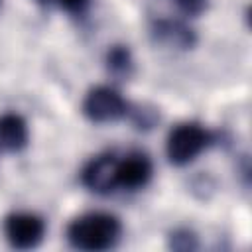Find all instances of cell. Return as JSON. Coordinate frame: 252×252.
I'll use <instances>...</instances> for the list:
<instances>
[{"label":"cell","mask_w":252,"mask_h":252,"mask_svg":"<svg viewBox=\"0 0 252 252\" xmlns=\"http://www.w3.org/2000/svg\"><path fill=\"white\" fill-rule=\"evenodd\" d=\"M30 130L24 116L16 112H6L0 116V150L2 152H20L28 146Z\"/></svg>","instance_id":"8"},{"label":"cell","mask_w":252,"mask_h":252,"mask_svg":"<svg viewBox=\"0 0 252 252\" xmlns=\"http://www.w3.org/2000/svg\"><path fill=\"white\" fill-rule=\"evenodd\" d=\"M177 6L187 16H199L207 8V0H177Z\"/></svg>","instance_id":"13"},{"label":"cell","mask_w":252,"mask_h":252,"mask_svg":"<svg viewBox=\"0 0 252 252\" xmlns=\"http://www.w3.org/2000/svg\"><path fill=\"white\" fill-rule=\"evenodd\" d=\"M152 35L158 43L167 45V47H175V49H191L197 41L195 32L189 26H185L179 20H171V18L154 20Z\"/></svg>","instance_id":"7"},{"label":"cell","mask_w":252,"mask_h":252,"mask_svg":"<svg viewBox=\"0 0 252 252\" xmlns=\"http://www.w3.org/2000/svg\"><path fill=\"white\" fill-rule=\"evenodd\" d=\"M130 104L124 96L106 85H98L91 89L83 100V114L94 124H108L128 116Z\"/></svg>","instance_id":"3"},{"label":"cell","mask_w":252,"mask_h":252,"mask_svg":"<svg viewBox=\"0 0 252 252\" xmlns=\"http://www.w3.org/2000/svg\"><path fill=\"white\" fill-rule=\"evenodd\" d=\"M128 114L132 116V122L138 126V128H152L154 122L158 120V112L156 110H150V108H132L128 110Z\"/></svg>","instance_id":"12"},{"label":"cell","mask_w":252,"mask_h":252,"mask_svg":"<svg viewBox=\"0 0 252 252\" xmlns=\"http://www.w3.org/2000/svg\"><path fill=\"white\" fill-rule=\"evenodd\" d=\"M4 236L16 250H32L45 236V222L33 213H12L4 219Z\"/></svg>","instance_id":"4"},{"label":"cell","mask_w":252,"mask_h":252,"mask_svg":"<svg viewBox=\"0 0 252 252\" xmlns=\"http://www.w3.org/2000/svg\"><path fill=\"white\" fill-rule=\"evenodd\" d=\"M116 165H118V158L112 152L93 158L81 171L83 185L98 195H106V193L114 191L118 187L116 185Z\"/></svg>","instance_id":"5"},{"label":"cell","mask_w":252,"mask_h":252,"mask_svg":"<svg viewBox=\"0 0 252 252\" xmlns=\"http://www.w3.org/2000/svg\"><path fill=\"white\" fill-rule=\"evenodd\" d=\"M215 142V134L197 122L177 124L165 140V154L173 165L191 163L203 150Z\"/></svg>","instance_id":"2"},{"label":"cell","mask_w":252,"mask_h":252,"mask_svg":"<svg viewBox=\"0 0 252 252\" xmlns=\"http://www.w3.org/2000/svg\"><path fill=\"white\" fill-rule=\"evenodd\" d=\"M122 234V222L110 213H87L67 226V240L73 248L102 252L114 248Z\"/></svg>","instance_id":"1"},{"label":"cell","mask_w":252,"mask_h":252,"mask_svg":"<svg viewBox=\"0 0 252 252\" xmlns=\"http://www.w3.org/2000/svg\"><path fill=\"white\" fill-rule=\"evenodd\" d=\"M106 67L114 77H130L134 69L130 49L126 45H112L106 53Z\"/></svg>","instance_id":"9"},{"label":"cell","mask_w":252,"mask_h":252,"mask_svg":"<svg viewBox=\"0 0 252 252\" xmlns=\"http://www.w3.org/2000/svg\"><path fill=\"white\" fill-rule=\"evenodd\" d=\"M37 2L43 4V6L59 8V10H63L67 14H73V16H81L87 10L91 0H37Z\"/></svg>","instance_id":"11"},{"label":"cell","mask_w":252,"mask_h":252,"mask_svg":"<svg viewBox=\"0 0 252 252\" xmlns=\"http://www.w3.org/2000/svg\"><path fill=\"white\" fill-rule=\"evenodd\" d=\"M167 246L171 250L189 252V250H197L199 248V240H197V234L193 230H189V228H175L167 236Z\"/></svg>","instance_id":"10"},{"label":"cell","mask_w":252,"mask_h":252,"mask_svg":"<svg viewBox=\"0 0 252 252\" xmlns=\"http://www.w3.org/2000/svg\"><path fill=\"white\" fill-rule=\"evenodd\" d=\"M152 173H154V167H152L150 158L142 152H132L124 156L122 159H118L116 185L128 191H136L150 183Z\"/></svg>","instance_id":"6"}]
</instances>
